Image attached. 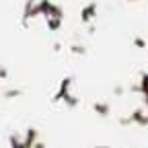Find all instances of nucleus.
Here are the masks:
<instances>
[{"instance_id":"obj_1","label":"nucleus","mask_w":148,"mask_h":148,"mask_svg":"<svg viewBox=\"0 0 148 148\" xmlns=\"http://www.w3.org/2000/svg\"><path fill=\"white\" fill-rule=\"evenodd\" d=\"M144 90H146V92H148V76H146V78H144Z\"/></svg>"}]
</instances>
